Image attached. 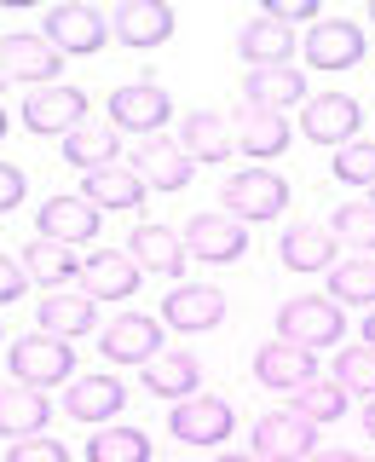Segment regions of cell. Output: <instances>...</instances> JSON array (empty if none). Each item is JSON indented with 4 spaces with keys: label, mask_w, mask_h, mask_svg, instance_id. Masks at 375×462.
<instances>
[{
    "label": "cell",
    "mask_w": 375,
    "mask_h": 462,
    "mask_svg": "<svg viewBox=\"0 0 375 462\" xmlns=\"http://www.w3.org/2000/svg\"><path fill=\"white\" fill-rule=\"evenodd\" d=\"M364 346H375V307H370V318H364Z\"/></svg>",
    "instance_id": "cell-44"
},
{
    "label": "cell",
    "mask_w": 375,
    "mask_h": 462,
    "mask_svg": "<svg viewBox=\"0 0 375 462\" xmlns=\"http://www.w3.org/2000/svg\"><path fill=\"white\" fill-rule=\"evenodd\" d=\"M6 370L18 375L23 387H58V382H69V370H76V353H69V341H58V336L41 329V336L12 341Z\"/></svg>",
    "instance_id": "cell-2"
},
{
    "label": "cell",
    "mask_w": 375,
    "mask_h": 462,
    "mask_svg": "<svg viewBox=\"0 0 375 462\" xmlns=\"http://www.w3.org/2000/svg\"><path fill=\"white\" fill-rule=\"evenodd\" d=\"M220 202H225L231 220H278L288 208V185L266 168H249V173H231L220 185Z\"/></svg>",
    "instance_id": "cell-3"
},
{
    "label": "cell",
    "mask_w": 375,
    "mask_h": 462,
    "mask_svg": "<svg viewBox=\"0 0 375 462\" xmlns=\"http://www.w3.org/2000/svg\"><path fill=\"white\" fill-rule=\"evenodd\" d=\"M278 324H283L278 341H295V346H306V353H317V346H335L346 336L341 300H329V295H295V300H283Z\"/></svg>",
    "instance_id": "cell-1"
},
{
    "label": "cell",
    "mask_w": 375,
    "mask_h": 462,
    "mask_svg": "<svg viewBox=\"0 0 375 462\" xmlns=\"http://www.w3.org/2000/svg\"><path fill=\"white\" fill-rule=\"evenodd\" d=\"M18 260H23L29 283H47V295H52V289H64L69 278H81V260L69 254V243H52V237H35Z\"/></svg>",
    "instance_id": "cell-30"
},
{
    "label": "cell",
    "mask_w": 375,
    "mask_h": 462,
    "mask_svg": "<svg viewBox=\"0 0 375 462\" xmlns=\"http://www.w3.org/2000/svg\"><path fill=\"white\" fill-rule=\"evenodd\" d=\"M23 191H29V185H23V173L12 168V162H0V214H6V208H18Z\"/></svg>",
    "instance_id": "cell-42"
},
{
    "label": "cell",
    "mask_w": 375,
    "mask_h": 462,
    "mask_svg": "<svg viewBox=\"0 0 375 462\" xmlns=\"http://www.w3.org/2000/svg\"><path fill=\"white\" fill-rule=\"evenodd\" d=\"M144 191H151V185H144L133 168H93L81 180V197L93 202V208H139Z\"/></svg>",
    "instance_id": "cell-29"
},
{
    "label": "cell",
    "mask_w": 375,
    "mask_h": 462,
    "mask_svg": "<svg viewBox=\"0 0 375 462\" xmlns=\"http://www.w3.org/2000/svg\"><path fill=\"white\" fill-rule=\"evenodd\" d=\"M162 318L173 329H185V336H202V329L225 324V295L214 283H179V289H168Z\"/></svg>",
    "instance_id": "cell-12"
},
{
    "label": "cell",
    "mask_w": 375,
    "mask_h": 462,
    "mask_svg": "<svg viewBox=\"0 0 375 462\" xmlns=\"http://www.w3.org/2000/svg\"><path fill=\"white\" fill-rule=\"evenodd\" d=\"M329 231L346 237V243H358L364 254H375V202H346V208H335Z\"/></svg>",
    "instance_id": "cell-37"
},
{
    "label": "cell",
    "mask_w": 375,
    "mask_h": 462,
    "mask_svg": "<svg viewBox=\"0 0 375 462\" xmlns=\"http://www.w3.org/2000/svg\"><path fill=\"white\" fill-rule=\"evenodd\" d=\"M47 416H52V404L41 387H23V382H6L0 387V439H35L41 428H47Z\"/></svg>",
    "instance_id": "cell-18"
},
{
    "label": "cell",
    "mask_w": 375,
    "mask_h": 462,
    "mask_svg": "<svg viewBox=\"0 0 375 462\" xmlns=\"http://www.w3.org/2000/svg\"><path fill=\"white\" fill-rule=\"evenodd\" d=\"M202 387V365L191 353H156L151 365H144V393H156V399H191Z\"/></svg>",
    "instance_id": "cell-26"
},
{
    "label": "cell",
    "mask_w": 375,
    "mask_h": 462,
    "mask_svg": "<svg viewBox=\"0 0 375 462\" xmlns=\"http://www.w3.org/2000/svg\"><path fill=\"white\" fill-rule=\"evenodd\" d=\"M168 110L173 105H168V93L156 81H127V87L110 93V122L122 127V134H144V139H151L156 127L168 122Z\"/></svg>",
    "instance_id": "cell-9"
},
{
    "label": "cell",
    "mask_w": 375,
    "mask_h": 462,
    "mask_svg": "<svg viewBox=\"0 0 375 462\" xmlns=\"http://www.w3.org/2000/svg\"><path fill=\"white\" fill-rule=\"evenodd\" d=\"M278 254H283V266H295V272H329V266H335V231L288 226L278 237Z\"/></svg>",
    "instance_id": "cell-28"
},
{
    "label": "cell",
    "mask_w": 375,
    "mask_h": 462,
    "mask_svg": "<svg viewBox=\"0 0 375 462\" xmlns=\"http://www.w3.org/2000/svg\"><path fill=\"white\" fill-rule=\"evenodd\" d=\"M254 382L271 387V393H300V387L317 382V358L295 341H266L254 353Z\"/></svg>",
    "instance_id": "cell-7"
},
{
    "label": "cell",
    "mask_w": 375,
    "mask_h": 462,
    "mask_svg": "<svg viewBox=\"0 0 375 462\" xmlns=\"http://www.w3.org/2000/svg\"><path fill=\"white\" fill-rule=\"evenodd\" d=\"M242 93H249V110L283 116L288 105H300V98H306V76H300L295 64H283V69H249Z\"/></svg>",
    "instance_id": "cell-23"
},
{
    "label": "cell",
    "mask_w": 375,
    "mask_h": 462,
    "mask_svg": "<svg viewBox=\"0 0 375 462\" xmlns=\"http://www.w3.org/2000/svg\"><path fill=\"white\" fill-rule=\"evenodd\" d=\"M179 144H185V156H191V162H225V156L237 151L231 122H225V116H214V110H191V116H185Z\"/></svg>",
    "instance_id": "cell-25"
},
{
    "label": "cell",
    "mask_w": 375,
    "mask_h": 462,
    "mask_svg": "<svg viewBox=\"0 0 375 462\" xmlns=\"http://www.w3.org/2000/svg\"><path fill=\"white\" fill-rule=\"evenodd\" d=\"M105 35H110V23L98 18L93 6H81V0H64V6H52L47 12V41L58 52H98L105 47Z\"/></svg>",
    "instance_id": "cell-13"
},
{
    "label": "cell",
    "mask_w": 375,
    "mask_h": 462,
    "mask_svg": "<svg viewBox=\"0 0 375 462\" xmlns=\"http://www.w3.org/2000/svg\"><path fill=\"white\" fill-rule=\"evenodd\" d=\"M231 139H237V151H249V156H283L295 134H288L283 116H271V110H249V105H242V110H237V122H231Z\"/></svg>",
    "instance_id": "cell-27"
},
{
    "label": "cell",
    "mask_w": 375,
    "mask_h": 462,
    "mask_svg": "<svg viewBox=\"0 0 375 462\" xmlns=\"http://www.w3.org/2000/svg\"><path fill=\"white\" fill-rule=\"evenodd\" d=\"M115 151H122V139H115L110 127H76V134L64 139V156L76 168H87V173H93V168H115Z\"/></svg>",
    "instance_id": "cell-34"
},
{
    "label": "cell",
    "mask_w": 375,
    "mask_h": 462,
    "mask_svg": "<svg viewBox=\"0 0 375 462\" xmlns=\"http://www.w3.org/2000/svg\"><path fill=\"white\" fill-rule=\"evenodd\" d=\"M23 289H29V272H23V260L0 254V300H6V307H12V300H18Z\"/></svg>",
    "instance_id": "cell-41"
},
{
    "label": "cell",
    "mask_w": 375,
    "mask_h": 462,
    "mask_svg": "<svg viewBox=\"0 0 375 462\" xmlns=\"http://www.w3.org/2000/svg\"><path fill=\"white\" fill-rule=\"evenodd\" d=\"M266 18H278V23H317V0H266Z\"/></svg>",
    "instance_id": "cell-40"
},
{
    "label": "cell",
    "mask_w": 375,
    "mask_h": 462,
    "mask_svg": "<svg viewBox=\"0 0 375 462\" xmlns=\"http://www.w3.org/2000/svg\"><path fill=\"white\" fill-rule=\"evenodd\" d=\"M335 173L346 185H370V191H375V144H364V139L341 144V151H335Z\"/></svg>",
    "instance_id": "cell-38"
},
{
    "label": "cell",
    "mask_w": 375,
    "mask_h": 462,
    "mask_svg": "<svg viewBox=\"0 0 375 462\" xmlns=\"http://www.w3.org/2000/svg\"><path fill=\"white\" fill-rule=\"evenodd\" d=\"M144 272L133 266V254H115V249H98L93 260L81 266V295H93V300H127L139 289Z\"/></svg>",
    "instance_id": "cell-19"
},
{
    "label": "cell",
    "mask_w": 375,
    "mask_h": 462,
    "mask_svg": "<svg viewBox=\"0 0 375 462\" xmlns=\"http://www.w3.org/2000/svg\"><path fill=\"white\" fill-rule=\"evenodd\" d=\"M127 254H133L139 272H156V278H179L185 272V237L168 226H133L127 231Z\"/></svg>",
    "instance_id": "cell-17"
},
{
    "label": "cell",
    "mask_w": 375,
    "mask_h": 462,
    "mask_svg": "<svg viewBox=\"0 0 375 462\" xmlns=\"http://www.w3.org/2000/svg\"><path fill=\"white\" fill-rule=\"evenodd\" d=\"M87 462H151V439L139 428H98L87 439Z\"/></svg>",
    "instance_id": "cell-33"
},
{
    "label": "cell",
    "mask_w": 375,
    "mask_h": 462,
    "mask_svg": "<svg viewBox=\"0 0 375 462\" xmlns=\"http://www.w3.org/2000/svg\"><path fill=\"white\" fill-rule=\"evenodd\" d=\"M295 411L306 416V422H341L346 416V387L341 382H312L295 393Z\"/></svg>",
    "instance_id": "cell-36"
},
{
    "label": "cell",
    "mask_w": 375,
    "mask_h": 462,
    "mask_svg": "<svg viewBox=\"0 0 375 462\" xmlns=\"http://www.w3.org/2000/svg\"><path fill=\"white\" fill-rule=\"evenodd\" d=\"M358 122H364V110H358L352 93H317V98H306V110H300V134L317 139V144H335V151L352 144Z\"/></svg>",
    "instance_id": "cell-8"
},
{
    "label": "cell",
    "mask_w": 375,
    "mask_h": 462,
    "mask_svg": "<svg viewBox=\"0 0 375 462\" xmlns=\"http://www.w3.org/2000/svg\"><path fill=\"white\" fill-rule=\"evenodd\" d=\"M295 47H300V41L288 35V23H278V18H254V23L237 29V58L249 69H283Z\"/></svg>",
    "instance_id": "cell-20"
},
{
    "label": "cell",
    "mask_w": 375,
    "mask_h": 462,
    "mask_svg": "<svg viewBox=\"0 0 375 462\" xmlns=\"http://www.w3.org/2000/svg\"><path fill=\"white\" fill-rule=\"evenodd\" d=\"M98 353H105L110 365H151V358L162 353V324L144 318V312H122L98 329Z\"/></svg>",
    "instance_id": "cell-5"
},
{
    "label": "cell",
    "mask_w": 375,
    "mask_h": 462,
    "mask_svg": "<svg viewBox=\"0 0 375 462\" xmlns=\"http://www.w3.org/2000/svg\"><path fill=\"white\" fill-rule=\"evenodd\" d=\"M35 226L52 243H87V237H98V208L87 197H52V202H41Z\"/></svg>",
    "instance_id": "cell-21"
},
{
    "label": "cell",
    "mask_w": 375,
    "mask_h": 462,
    "mask_svg": "<svg viewBox=\"0 0 375 462\" xmlns=\"http://www.w3.org/2000/svg\"><path fill=\"white\" fill-rule=\"evenodd\" d=\"M35 324L47 329V336H58V341L87 336V329H98V300L93 295H64V289H52V295L41 300Z\"/></svg>",
    "instance_id": "cell-24"
},
{
    "label": "cell",
    "mask_w": 375,
    "mask_h": 462,
    "mask_svg": "<svg viewBox=\"0 0 375 462\" xmlns=\"http://www.w3.org/2000/svg\"><path fill=\"white\" fill-rule=\"evenodd\" d=\"M12 462H69V451L47 433H35V439H18L12 445Z\"/></svg>",
    "instance_id": "cell-39"
},
{
    "label": "cell",
    "mask_w": 375,
    "mask_h": 462,
    "mask_svg": "<svg viewBox=\"0 0 375 462\" xmlns=\"http://www.w3.org/2000/svg\"><path fill=\"white\" fill-rule=\"evenodd\" d=\"M364 433H370V439H375V399L364 404Z\"/></svg>",
    "instance_id": "cell-43"
},
{
    "label": "cell",
    "mask_w": 375,
    "mask_h": 462,
    "mask_svg": "<svg viewBox=\"0 0 375 462\" xmlns=\"http://www.w3.org/2000/svg\"><path fill=\"white\" fill-rule=\"evenodd\" d=\"M335 382L346 387V393H364V399H375V346H341L335 353Z\"/></svg>",
    "instance_id": "cell-35"
},
{
    "label": "cell",
    "mask_w": 375,
    "mask_h": 462,
    "mask_svg": "<svg viewBox=\"0 0 375 462\" xmlns=\"http://www.w3.org/2000/svg\"><path fill=\"white\" fill-rule=\"evenodd\" d=\"M370 202H375V197H370Z\"/></svg>",
    "instance_id": "cell-48"
},
{
    "label": "cell",
    "mask_w": 375,
    "mask_h": 462,
    "mask_svg": "<svg viewBox=\"0 0 375 462\" xmlns=\"http://www.w3.org/2000/svg\"><path fill=\"white\" fill-rule=\"evenodd\" d=\"M168 428H173V439H185V445H220L231 433V404L214 399V393H191V399L173 404Z\"/></svg>",
    "instance_id": "cell-11"
},
{
    "label": "cell",
    "mask_w": 375,
    "mask_h": 462,
    "mask_svg": "<svg viewBox=\"0 0 375 462\" xmlns=\"http://www.w3.org/2000/svg\"><path fill=\"white\" fill-rule=\"evenodd\" d=\"M329 300H341V307H375V254L335 260L329 266Z\"/></svg>",
    "instance_id": "cell-32"
},
{
    "label": "cell",
    "mask_w": 375,
    "mask_h": 462,
    "mask_svg": "<svg viewBox=\"0 0 375 462\" xmlns=\"http://www.w3.org/2000/svg\"><path fill=\"white\" fill-rule=\"evenodd\" d=\"M115 35H122V47H162L173 35V6L162 0H122V12H115Z\"/></svg>",
    "instance_id": "cell-22"
},
{
    "label": "cell",
    "mask_w": 375,
    "mask_h": 462,
    "mask_svg": "<svg viewBox=\"0 0 375 462\" xmlns=\"http://www.w3.org/2000/svg\"><path fill=\"white\" fill-rule=\"evenodd\" d=\"M185 249L197 260H208V266H225V260L249 254V231H242V220H231V214H197L185 226Z\"/></svg>",
    "instance_id": "cell-10"
},
{
    "label": "cell",
    "mask_w": 375,
    "mask_h": 462,
    "mask_svg": "<svg viewBox=\"0 0 375 462\" xmlns=\"http://www.w3.org/2000/svg\"><path fill=\"white\" fill-rule=\"evenodd\" d=\"M6 81H12V76H6V69H0V93H6Z\"/></svg>",
    "instance_id": "cell-46"
},
{
    "label": "cell",
    "mask_w": 375,
    "mask_h": 462,
    "mask_svg": "<svg viewBox=\"0 0 375 462\" xmlns=\"http://www.w3.org/2000/svg\"><path fill=\"white\" fill-rule=\"evenodd\" d=\"M370 18H375V6H370Z\"/></svg>",
    "instance_id": "cell-47"
},
{
    "label": "cell",
    "mask_w": 375,
    "mask_h": 462,
    "mask_svg": "<svg viewBox=\"0 0 375 462\" xmlns=\"http://www.w3.org/2000/svg\"><path fill=\"white\" fill-rule=\"evenodd\" d=\"M0 139H6V110H0Z\"/></svg>",
    "instance_id": "cell-45"
},
{
    "label": "cell",
    "mask_w": 375,
    "mask_h": 462,
    "mask_svg": "<svg viewBox=\"0 0 375 462\" xmlns=\"http://www.w3.org/2000/svg\"><path fill=\"white\" fill-rule=\"evenodd\" d=\"M191 156H185L179 139H139L133 151V173L151 191H179V185H191Z\"/></svg>",
    "instance_id": "cell-14"
},
{
    "label": "cell",
    "mask_w": 375,
    "mask_h": 462,
    "mask_svg": "<svg viewBox=\"0 0 375 462\" xmlns=\"http://www.w3.org/2000/svg\"><path fill=\"white\" fill-rule=\"evenodd\" d=\"M115 411H122V382H115V375H81V382H69L64 416L98 422V416H115Z\"/></svg>",
    "instance_id": "cell-31"
},
{
    "label": "cell",
    "mask_w": 375,
    "mask_h": 462,
    "mask_svg": "<svg viewBox=\"0 0 375 462\" xmlns=\"http://www.w3.org/2000/svg\"><path fill=\"white\" fill-rule=\"evenodd\" d=\"M300 52H306L312 69H352L364 58V29L352 18H317L300 41Z\"/></svg>",
    "instance_id": "cell-6"
},
{
    "label": "cell",
    "mask_w": 375,
    "mask_h": 462,
    "mask_svg": "<svg viewBox=\"0 0 375 462\" xmlns=\"http://www.w3.org/2000/svg\"><path fill=\"white\" fill-rule=\"evenodd\" d=\"M87 116V93L81 87H47V93H29L23 98V122L35 127V134H76Z\"/></svg>",
    "instance_id": "cell-15"
},
{
    "label": "cell",
    "mask_w": 375,
    "mask_h": 462,
    "mask_svg": "<svg viewBox=\"0 0 375 462\" xmlns=\"http://www.w3.org/2000/svg\"><path fill=\"white\" fill-rule=\"evenodd\" d=\"M0 69L18 81H58V69H64V52L52 47L47 35H6L0 41Z\"/></svg>",
    "instance_id": "cell-16"
},
{
    "label": "cell",
    "mask_w": 375,
    "mask_h": 462,
    "mask_svg": "<svg viewBox=\"0 0 375 462\" xmlns=\"http://www.w3.org/2000/svg\"><path fill=\"white\" fill-rule=\"evenodd\" d=\"M317 451V422H306L300 411H278L254 422V457L266 462H306Z\"/></svg>",
    "instance_id": "cell-4"
}]
</instances>
